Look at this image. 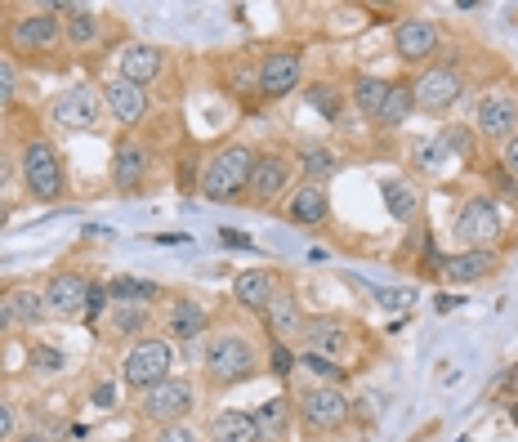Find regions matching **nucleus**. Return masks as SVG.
<instances>
[{"mask_svg": "<svg viewBox=\"0 0 518 442\" xmlns=\"http://www.w3.org/2000/svg\"><path fill=\"white\" fill-rule=\"evenodd\" d=\"M210 442H259L251 411H219L210 420Z\"/></svg>", "mask_w": 518, "mask_h": 442, "instance_id": "obj_24", "label": "nucleus"}, {"mask_svg": "<svg viewBox=\"0 0 518 442\" xmlns=\"http://www.w3.org/2000/svg\"><path fill=\"white\" fill-rule=\"evenodd\" d=\"M300 166H304V184H322V179L335 175V152L326 143H309V148H300Z\"/></svg>", "mask_w": 518, "mask_h": 442, "instance_id": "obj_28", "label": "nucleus"}, {"mask_svg": "<svg viewBox=\"0 0 518 442\" xmlns=\"http://www.w3.org/2000/svg\"><path fill=\"white\" fill-rule=\"evenodd\" d=\"M18 442H45L41 434H23V438H18Z\"/></svg>", "mask_w": 518, "mask_h": 442, "instance_id": "obj_48", "label": "nucleus"}, {"mask_svg": "<svg viewBox=\"0 0 518 442\" xmlns=\"http://www.w3.org/2000/svg\"><path fill=\"white\" fill-rule=\"evenodd\" d=\"M219 242H224V246H237V251H246V246H251V237H242L237 228H224V233H219Z\"/></svg>", "mask_w": 518, "mask_h": 442, "instance_id": "obj_43", "label": "nucleus"}, {"mask_svg": "<svg viewBox=\"0 0 518 442\" xmlns=\"http://www.w3.org/2000/svg\"><path fill=\"white\" fill-rule=\"evenodd\" d=\"M14 94H18V72H14V63L9 59H0V108L14 103Z\"/></svg>", "mask_w": 518, "mask_h": 442, "instance_id": "obj_38", "label": "nucleus"}, {"mask_svg": "<svg viewBox=\"0 0 518 442\" xmlns=\"http://www.w3.org/2000/svg\"><path fill=\"white\" fill-rule=\"evenodd\" d=\"M385 197H389L393 219H416L420 201H416V188H411V184H402V179H389V184H385Z\"/></svg>", "mask_w": 518, "mask_h": 442, "instance_id": "obj_32", "label": "nucleus"}, {"mask_svg": "<svg viewBox=\"0 0 518 442\" xmlns=\"http://www.w3.org/2000/svg\"><path fill=\"white\" fill-rule=\"evenodd\" d=\"M304 76V59L295 50H277L268 54L264 63H259V90L268 94V99H282V94H291L295 85H300Z\"/></svg>", "mask_w": 518, "mask_h": 442, "instance_id": "obj_15", "label": "nucleus"}, {"mask_svg": "<svg viewBox=\"0 0 518 442\" xmlns=\"http://www.w3.org/2000/svg\"><path fill=\"white\" fill-rule=\"evenodd\" d=\"M309 99H313V108H318L322 117H335V112H340V99H335V90H331V85H313V90H309Z\"/></svg>", "mask_w": 518, "mask_h": 442, "instance_id": "obj_37", "label": "nucleus"}, {"mask_svg": "<svg viewBox=\"0 0 518 442\" xmlns=\"http://www.w3.org/2000/svg\"><path fill=\"white\" fill-rule=\"evenodd\" d=\"M121 376H126L130 389H139V393H148L152 384H161V380H170V344L166 340H139L134 349L126 353V367H121Z\"/></svg>", "mask_w": 518, "mask_h": 442, "instance_id": "obj_8", "label": "nucleus"}, {"mask_svg": "<svg viewBox=\"0 0 518 442\" xmlns=\"http://www.w3.org/2000/svg\"><path fill=\"white\" fill-rule=\"evenodd\" d=\"M103 108L117 117V126H139L143 112H148V94H143V85L126 81V76H112L103 85Z\"/></svg>", "mask_w": 518, "mask_h": 442, "instance_id": "obj_16", "label": "nucleus"}, {"mask_svg": "<svg viewBox=\"0 0 518 442\" xmlns=\"http://www.w3.org/2000/svg\"><path fill=\"white\" fill-rule=\"evenodd\" d=\"M286 179H291V166H286L282 152H255V166H251V184H246V197L255 206H268L273 197H282Z\"/></svg>", "mask_w": 518, "mask_h": 442, "instance_id": "obj_13", "label": "nucleus"}, {"mask_svg": "<svg viewBox=\"0 0 518 442\" xmlns=\"http://www.w3.org/2000/svg\"><path fill=\"white\" fill-rule=\"evenodd\" d=\"M143 322H148L143 304H117V309H112V331L117 335H139Z\"/></svg>", "mask_w": 518, "mask_h": 442, "instance_id": "obj_35", "label": "nucleus"}, {"mask_svg": "<svg viewBox=\"0 0 518 442\" xmlns=\"http://www.w3.org/2000/svg\"><path fill=\"white\" fill-rule=\"evenodd\" d=\"M416 112V99H411V81H398V85H389V94H385V108L376 112V121H380V130H398L402 121Z\"/></svg>", "mask_w": 518, "mask_h": 442, "instance_id": "obj_26", "label": "nucleus"}, {"mask_svg": "<svg viewBox=\"0 0 518 442\" xmlns=\"http://www.w3.org/2000/svg\"><path fill=\"white\" fill-rule=\"evenodd\" d=\"M295 411H300V425L309 429V434H335V429L349 425L353 402L344 398L335 384H318V389H304L300 393Z\"/></svg>", "mask_w": 518, "mask_h": 442, "instance_id": "obj_3", "label": "nucleus"}, {"mask_svg": "<svg viewBox=\"0 0 518 442\" xmlns=\"http://www.w3.org/2000/svg\"><path fill=\"white\" fill-rule=\"evenodd\" d=\"M206 376L215 384H237L246 376H255V349L242 340V335H215L206 340Z\"/></svg>", "mask_w": 518, "mask_h": 442, "instance_id": "obj_4", "label": "nucleus"}, {"mask_svg": "<svg viewBox=\"0 0 518 442\" xmlns=\"http://www.w3.org/2000/svg\"><path fill=\"white\" fill-rule=\"evenodd\" d=\"M286 416H291V411H286V398L264 402V407H259V416H255L259 442H264V438H282L286 434Z\"/></svg>", "mask_w": 518, "mask_h": 442, "instance_id": "obj_31", "label": "nucleus"}, {"mask_svg": "<svg viewBox=\"0 0 518 442\" xmlns=\"http://www.w3.org/2000/svg\"><path fill=\"white\" fill-rule=\"evenodd\" d=\"M496 251H460V255H447L443 259V277L456 286H469V282H487L496 273Z\"/></svg>", "mask_w": 518, "mask_h": 442, "instance_id": "obj_19", "label": "nucleus"}, {"mask_svg": "<svg viewBox=\"0 0 518 442\" xmlns=\"http://www.w3.org/2000/svg\"><path fill=\"white\" fill-rule=\"evenodd\" d=\"M233 295H237L242 309H251V313L264 309L268 313V304H273V295H277V273L273 268H242L237 282H233Z\"/></svg>", "mask_w": 518, "mask_h": 442, "instance_id": "obj_18", "label": "nucleus"}, {"mask_svg": "<svg viewBox=\"0 0 518 442\" xmlns=\"http://www.w3.org/2000/svg\"><path fill=\"white\" fill-rule=\"evenodd\" d=\"M9 304H14L18 326H36L45 317V295H36V291H9Z\"/></svg>", "mask_w": 518, "mask_h": 442, "instance_id": "obj_33", "label": "nucleus"}, {"mask_svg": "<svg viewBox=\"0 0 518 442\" xmlns=\"http://www.w3.org/2000/svg\"><path fill=\"white\" fill-rule=\"evenodd\" d=\"M385 94H389V81H380V76H358L353 81V103H358L362 117H376L385 108Z\"/></svg>", "mask_w": 518, "mask_h": 442, "instance_id": "obj_29", "label": "nucleus"}, {"mask_svg": "<svg viewBox=\"0 0 518 442\" xmlns=\"http://www.w3.org/2000/svg\"><path fill=\"white\" fill-rule=\"evenodd\" d=\"M32 358H36V367H59V362H63V358H59V353H54V349H50V353H45V349H36Z\"/></svg>", "mask_w": 518, "mask_h": 442, "instance_id": "obj_46", "label": "nucleus"}, {"mask_svg": "<svg viewBox=\"0 0 518 442\" xmlns=\"http://www.w3.org/2000/svg\"><path fill=\"white\" fill-rule=\"evenodd\" d=\"M59 9H41V14H27L14 23V50L23 54H45L63 41V18H54Z\"/></svg>", "mask_w": 518, "mask_h": 442, "instance_id": "obj_12", "label": "nucleus"}, {"mask_svg": "<svg viewBox=\"0 0 518 442\" xmlns=\"http://www.w3.org/2000/svg\"><path fill=\"white\" fill-rule=\"evenodd\" d=\"M108 295L117 304H148V300H157L161 295V286L157 282H139V277H117V282L108 286Z\"/></svg>", "mask_w": 518, "mask_h": 442, "instance_id": "obj_30", "label": "nucleus"}, {"mask_svg": "<svg viewBox=\"0 0 518 442\" xmlns=\"http://www.w3.org/2000/svg\"><path fill=\"white\" fill-rule=\"evenodd\" d=\"M300 367H304V371H313V376H318V380H326V384H340V380H344L340 362H326V358H313V353H304V358H300Z\"/></svg>", "mask_w": 518, "mask_h": 442, "instance_id": "obj_36", "label": "nucleus"}, {"mask_svg": "<svg viewBox=\"0 0 518 442\" xmlns=\"http://www.w3.org/2000/svg\"><path fill=\"white\" fill-rule=\"evenodd\" d=\"M460 90H465V81H460L456 67H429V72H420L416 81H411V99H416L420 112H447L452 103L460 99Z\"/></svg>", "mask_w": 518, "mask_h": 442, "instance_id": "obj_9", "label": "nucleus"}, {"mask_svg": "<svg viewBox=\"0 0 518 442\" xmlns=\"http://www.w3.org/2000/svg\"><path fill=\"white\" fill-rule=\"evenodd\" d=\"M193 402H197L193 384L179 380V376H170V380L152 384V389L143 393L139 416H143V420H152V425H179V420H188Z\"/></svg>", "mask_w": 518, "mask_h": 442, "instance_id": "obj_5", "label": "nucleus"}, {"mask_svg": "<svg viewBox=\"0 0 518 442\" xmlns=\"http://www.w3.org/2000/svg\"><path fill=\"white\" fill-rule=\"evenodd\" d=\"M452 233H456V242H465V251H487V242L501 237V215H496V206L487 197H469L456 210Z\"/></svg>", "mask_w": 518, "mask_h": 442, "instance_id": "obj_7", "label": "nucleus"}, {"mask_svg": "<svg viewBox=\"0 0 518 442\" xmlns=\"http://www.w3.org/2000/svg\"><path fill=\"white\" fill-rule=\"evenodd\" d=\"M157 442H197V434H193V425H188V420H179V425H161Z\"/></svg>", "mask_w": 518, "mask_h": 442, "instance_id": "obj_39", "label": "nucleus"}, {"mask_svg": "<svg viewBox=\"0 0 518 442\" xmlns=\"http://www.w3.org/2000/svg\"><path fill=\"white\" fill-rule=\"evenodd\" d=\"M170 331H175V340H197L206 331V309L197 300H179L170 309Z\"/></svg>", "mask_w": 518, "mask_h": 442, "instance_id": "obj_27", "label": "nucleus"}, {"mask_svg": "<svg viewBox=\"0 0 518 442\" xmlns=\"http://www.w3.org/2000/svg\"><path fill=\"white\" fill-rule=\"evenodd\" d=\"M300 344H304V353H313V358L335 362L344 349H349V326H344L340 317H309L304 331H300Z\"/></svg>", "mask_w": 518, "mask_h": 442, "instance_id": "obj_14", "label": "nucleus"}, {"mask_svg": "<svg viewBox=\"0 0 518 442\" xmlns=\"http://www.w3.org/2000/svg\"><path fill=\"white\" fill-rule=\"evenodd\" d=\"M23 184L36 201H59L67 192V179H63V157L50 139H32L23 148Z\"/></svg>", "mask_w": 518, "mask_h": 442, "instance_id": "obj_2", "label": "nucleus"}, {"mask_svg": "<svg viewBox=\"0 0 518 442\" xmlns=\"http://www.w3.org/2000/svg\"><path fill=\"white\" fill-rule=\"evenodd\" d=\"M438 45H443V32H438V23H429V18H402V23L393 27V50H398L402 63L434 59Z\"/></svg>", "mask_w": 518, "mask_h": 442, "instance_id": "obj_10", "label": "nucleus"}, {"mask_svg": "<svg viewBox=\"0 0 518 442\" xmlns=\"http://www.w3.org/2000/svg\"><path fill=\"white\" fill-rule=\"evenodd\" d=\"M94 41H99V14H90V9H67L63 45H72V50H90Z\"/></svg>", "mask_w": 518, "mask_h": 442, "instance_id": "obj_25", "label": "nucleus"}, {"mask_svg": "<svg viewBox=\"0 0 518 442\" xmlns=\"http://www.w3.org/2000/svg\"><path fill=\"white\" fill-rule=\"evenodd\" d=\"M50 121L59 130H99L103 126V94L94 85H67L50 103Z\"/></svg>", "mask_w": 518, "mask_h": 442, "instance_id": "obj_6", "label": "nucleus"}, {"mask_svg": "<svg viewBox=\"0 0 518 442\" xmlns=\"http://www.w3.org/2000/svg\"><path fill=\"white\" fill-rule=\"evenodd\" d=\"M9 326H18V317H14V304H9V295H0V331H9Z\"/></svg>", "mask_w": 518, "mask_h": 442, "instance_id": "obj_44", "label": "nucleus"}, {"mask_svg": "<svg viewBox=\"0 0 518 442\" xmlns=\"http://www.w3.org/2000/svg\"><path fill=\"white\" fill-rule=\"evenodd\" d=\"M251 166H255V148L246 143H228L201 170V197L206 201H233L242 197L246 184H251Z\"/></svg>", "mask_w": 518, "mask_h": 442, "instance_id": "obj_1", "label": "nucleus"}, {"mask_svg": "<svg viewBox=\"0 0 518 442\" xmlns=\"http://www.w3.org/2000/svg\"><path fill=\"white\" fill-rule=\"evenodd\" d=\"M371 295H376V300L385 304V309H407V304H411L407 291H402V295H398V291H371Z\"/></svg>", "mask_w": 518, "mask_h": 442, "instance_id": "obj_41", "label": "nucleus"}, {"mask_svg": "<svg viewBox=\"0 0 518 442\" xmlns=\"http://www.w3.org/2000/svg\"><path fill=\"white\" fill-rule=\"evenodd\" d=\"M304 322H309V317H304L300 300H295V291H277V295H273V304H268V326H273L277 344L300 340Z\"/></svg>", "mask_w": 518, "mask_h": 442, "instance_id": "obj_22", "label": "nucleus"}, {"mask_svg": "<svg viewBox=\"0 0 518 442\" xmlns=\"http://www.w3.org/2000/svg\"><path fill=\"white\" fill-rule=\"evenodd\" d=\"M14 420H18V411L0 398V442H9V434H14Z\"/></svg>", "mask_w": 518, "mask_h": 442, "instance_id": "obj_40", "label": "nucleus"}, {"mask_svg": "<svg viewBox=\"0 0 518 442\" xmlns=\"http://www.w3.org/2000/svg\"><path fill=\"white\" fill-rule=\"evenodd\" d=\"M447 161H452V143H447V139L416 143V166H420V170H443Z\"/></svg>", "mask_w": 518, "mask_h": 442, "instance_id": "obj_34", "label": "nucleus"}, {"mask_svg": "<svg viewBox=\"0 0 518 442\" xmlns=\"http://www.w3.org/2000/svg\"><path fill=\"white\" fill-rule=\"evenodd\" d=\"M148 148L143 143H121L117 148V157H112V184H117L121 192H130V188H139L143 179H148Z\"/></svg>", "mask_w": 518, "mask_h": 442, "instance_id": "obj_23", "label": "nucleus"}, {"mask_svg": "<svg viewBox=\"0 0 518 442\" xmlns=\"http://www.w3.org/2000/svg\"><path fill=\"white\" fill-rule=\"evenodd\" d=\"M282 215L291 219V224H322V219L331 215V197H326L322 184H300L286 197Z\"/></svg>", "mask_w": 518, "mask_h": 442, "instance_id": "obj_20", "label": "nucleus"}, {"mask_svg": "<svg viewBox=\"0 0 518 442\" xmlns=\"http://www.w3.org/2000/svg\"><path fill=\"white\" fill-rule=\"evenodd\" d=\"M501 161H505V170H510V175H518V134L505 143V157Z\"/></svg>", "mask_w": 518, "mask_h": 442, "instance_id": "obj_45", "label": "nucleus"}, {"mask_svg": "<svg viewBox=\"0 0 518 442\" xmlns=\"http://www.w3.org/2000/svg\"><path fill=\"white\" fill-rule=\"evenodd\" d=\"M112 398H117V389H112V384H103V389L99 393H94V402H99V407H108V402Z\"/></svg>", "mask_w": 518, "mask_h": 442, "instance_id": "obj_47", "label": "nucleus"}, {"mask_svg": "<svg viewBox=\"0 0 518 442\" xmlns=\"http://www.w3.org/2000/svg\"><path fill=\"white\" fill-rule=\"evenodd\" d=\"M108 309V291H103V286H90V300H85V313H103Z\"/></svg>", "mask_w": 518, "mask_h": 442, "instance_id": "obj_42", "label": "nucleus"}, {"mask_svg": "<svg viewBox=\"0 0 518 442\" xmlns=\"http://www.w3.org/2000/svg\"><path fill=\"white\" fill-rule=\"evenodd\" d=\"M90 300V282L81 273H54L45 282V309L59 313V317H76Z\"/></svg>", "mask_w": 518, "mask_h": 442, "instance_id": "obj_17", "label": "nucleus"}, {"mask_svg": "<svg viewBox=\"0 0 518 442\" xmlns=\"http://www.w3.org/2000/svg\"><path fill=\"white\" fill-rule=\"evenodd\" d=\"M478 134L483 139H501L510 143L518 134V94L514 90H492L478 103Z\"/></svg>", "mask_w": 518, "mask_h": 442, "instance_id": "obj_11", "label": "nucleus"}, {"mask_svg": "<svg viewBox=\"0 0 518 442\" xmlns=\"http://www.w3.org/2000/svg\"><path fill=\"white\" fill-rule=\"evenodd\" d=\"M161 67H166V50H161V45L134 41V45H126V54H121V76H126V81H134V85L157 81Z\"/></svg>", "mask_w": 518, "mask_h": 442, "instance_id": "obj_21", "label": "nucleus"}]
</instances>
